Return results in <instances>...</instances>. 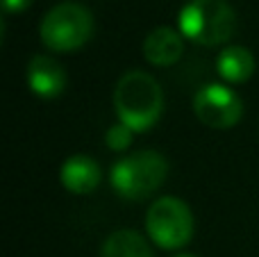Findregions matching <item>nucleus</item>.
Returning <instances> with one entry per match:
<instances>
[{"label": "nucleus", "instance_id": "nucleus-1", "mask_svg": "<svg viewBox=\"0 0 259 257\" xmlns=\"http://www.w3.org/2000/svg\"><path fill=\"white\" fill-rule=\"evenodd\" d=\"M114 107L123 125L132 132H146L161 118L164 91L152 75L143 71H127L114 89Z\"/></svg>", "mask_w": 259, "mask_h": 257}, {"label": "nucleus", "instance_id": "nucleus-4", "mask_svg": "<svg viewBox=\"0 0 259 257\" xmlns=\"http://www.w3.org/2000/svg\"><path fill=\"white\" fill-rule=\"evenodd\" d=\"M94 34V16L80 3H59L44 16L39 36L53 53H71L87 44Z\"/></svg>", "mask_w": 259, "mask_h": 257}, {"label": "nucleus", "instance_id": "nucleus-14", "mask_svg": "<svg viewBox=\"0 0 259 257\" xmlns=\"http://www.w3.org/2000/svg\"><path fill=\"white\" fill-rule=\"evenodd\" d=\"M175 257H196V255H191V253H182V255H175Z\"/></svg>", "mask_w": 259, "mask_h": 257}, {"label": "nucleus", "instance_id": "nucleus-2", "mask_svg": "<svg viewBox=\"0 0 259 257\" xmlns=\"http://www.w3.org/2000/svg\"><path fill=\"white\" fill-rule=\"evenodd\" d=\"M182 36L200 46H221L234 34L237 14L228 0H189L178 14Z\"/></svg>", "mask_w": 259, "mask_h": 257}, {"label": "nucleus", "instance_id": "nucleus-10", "mask_svg": "<svg viewBox=\"0 0 259 257\" xmlns=\"http://www.w3.org/2000/svg\"><path fill=\"white\" fill-rule=\"evenodd\" d=\"M216 68L225 82L241 84V82L250 80L255 73V57L243 46H230V48L221 50L219 59H216Z\"/></svg>", "mask_w": 259, "mask_h": 257}, {"label": "nucleus", "instance_id": "nucleus-11", "mask_svg": "<svg viewBox=\"0 0 259 257\" xmlns=\"http://www.w3.org/2000/svg\"><path fill=\"white\" fill-rule=\"evenodd\" d=\"M100 257H155L148 241L137 230H118L103 244Z\"/></svg>", "mask_w": 259, "mask_h": 257}, {"label": "nucleus", "instance_id": "nucleus-6", "mask_svg": "<svg viewBox=\"0 0 259 257\" xmlns=\"http://www.w3.org/2000/svg\"><path fill=\"white\" fill-rule=\"evenodd\" d=\"M193 112L214 130H230L243 116V103L230 87L225 84H207L193 96Z\"/></svg>", "mask_w": 259, "mask_h": 257}, {"label": "nucleus", "instance_id": "nucleus-13", "mask_svg": "<svg viewBox=\"0 0 259 257\" xmlns=\"http://www.w3.org/2000/svg\"><path fill=\"white\" fill-rule=\"evenodd\" d=\"M32 5V0H3V7L5 12L9 14H18V12H25L27 7Z\"/></svg>", "mask_w": 259, "mask_h": 257}, {"label": "nucleus", "instance_id": "nucleus-8", "mask_svg": "<svg viewBox=\"0 0 259 257\" xmlns=\"http://www.w3.org/2000/svg\"><path fill=\"white\" fill-rule=\"evenodd\" d=\"M62 185L66 191L77 196L91 194L94 189H98L100 180H103V171H100L98 162L94 157H87V155H73L66 162L62 164Z\"/></svg>", "mask_w": 259, "mask_h": 257}, {"label": "nucleus", "instance_id": "nucleus-12", "mask_svg": "<svg viewBox=\"0 0 259 257\" xmlns=\"http://www.w3.org/2000/svg\"><path fill=\"white\" fill-rule=\"evenodd\" d=\"M132 135L134 132L130 130L127 125H123L121 121L116 123V125H112L107 130V135H105V141H107V146L112 150H125L130 144H132Z\"/></svg>", "mask_w": 259, "mask_h": 257}, {"label": "nucleus", "instance_id": "nucleus-7", "mask_svg": "<svg viewBox=\"0 0 259 257\" xmlns=\"http://www.w3.org/2000/svg\"><path fill=\"white\" fill-rule=\"evenodd\" d=\"M27 84L39 98H57L66 89V71L50 55H34L27 64Z\"/></svg>", "mask_w": 259, "mask_h": 257}, {"label": "nucleus", "instance_id": "nucleus-9", "mask_svg": "<svg viewBox=\"0 0 259 257\" xmlns=\"http://www.w3.org/2000/svg\"><path fill=\"white\" fill-rule=\"evenodd\" d=\"M184 53L182 32L173 27H155L143 41V57L152 66H170Z\"/></svg>", "mask_w": 259, "mask_h": 257}, {"label": "nucleus", "instance_id": "nucleus-3", "mask_svg": "<svg viewBox=\"0 0 259 257\" xmlns=\"http://www.w3.org/2000/svg\"><path fill=\"white\" fill-rule=\"evenodd\" d=\"M168 176V162L157 150H137L118 159L112 168V187L125 200L152 196Z\"/></svg>", "mask_w": 259, "mask_h": 257}, {"label": "nucleus", "instance_id": "nucleus-5", "mask_svg": "<svg viewBox=\"0 0 259 257\" xmlns=\"http://www.w3.org/2000/svg\"><path fill=\"white\" fill-rule=\"evenodd\" d=\"M146 232L159 248L178 250L193 237V214L184 200L175 196H161L148 207Z\"/></svg>", "mask_w": 259, "mask_h": 257}]
</instances>
